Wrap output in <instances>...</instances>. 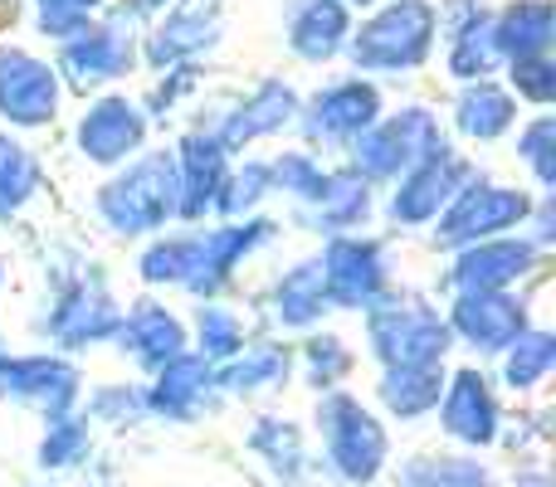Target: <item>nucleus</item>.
Masks as SVG:
<instances>
[{
  "instance_id": "f257e3e1",
  "label": "nucleus",
  "mask_w": 556,
  "mask_h": 487,
  "mask_svg": "<svg viewBox=\"0 0 556 487\" xmlns=\"http://www.w3.org/2000/svg\"><path fill=\"white\" fill-rule=\"evenodd\" d=\"M0 29H5V10H0Z\"/></svg>"
}]
</instances>
